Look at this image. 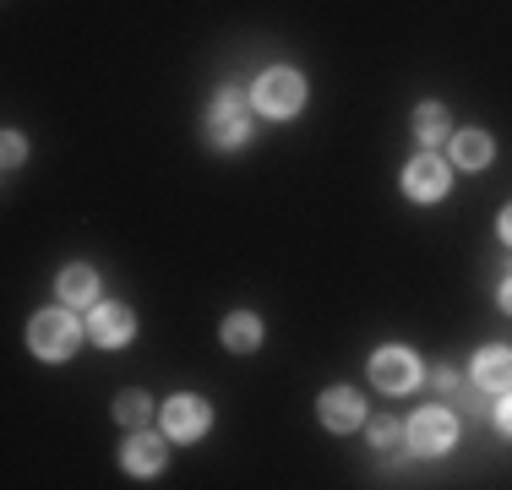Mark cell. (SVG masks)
Returning a JSON list of instances; mask_svg holds the SVG:
<instances>
[{
  "instance_id": "6da1fadb",
  "label": "cell",
  "mask_w": 512,
  "mask_h": 490,
  "mask_svg": "<svg viewBox=\"0 0 512 490\" xmlns=\"http://www.w3.org/2000/svg\"><path fill=\"white\" fill-rule=\"evenodd\" d=\"M207 142L213 147L251 142V93L240 88V82H229V88L213 98V109H207Z\"/></svg>"
},
{
  "instance_id": "7a4b0ae2",
  "label": "cell",
  "mask_w": 512,
  "mask_h": 490,
  "mask_svg": "<svg viewBox=\"0 0 512 490\" xmlns=\"http://www.w3.org/2000/svg\"><path fill=\"white\" fill-rule=\"evenodd\" d=\"M251 98H256V109H262V115L289 120L300 104H306V77H300V71H289V66H273V71H262V77H256Z\"/></svg>"
},
{
  "instance_id": "3957f363",
  "label": "cell",
  "mask_w": 512,
  "mask_h": 490,
  "mask_svg": "<svg viewBox=\"0 0 512 490\" xmlns=\"http://www.w3.org/2000/svg\"><path fill=\"white\" fill-rule=\"evenodd\" d=\"M77 322H71L66 311H44L28 322V349L39 354V360H66V354H77Z\"/></svg>"
},
{
  "instance_id": "277c9868",
  "label": "cell",
  "mask_w": 512,
  "mask_h": 490,
  "mask_svg": "<svg viewBox=\"0 0 512 490\" xmlns=\"http://www.w3.org/2000/svg\"><path fill=\"white\" fill-rule=\"evenodd\" d=\"M409 431V447L420 452V458H436V452H447L453 447V436H458V420L447 409H420L414 420L404 425Z\"/></svg>"
},
{
  "instance_id": "5b68a950",
  "label": "cell",
  "mask_w": 512,
  "mask_h": 490,
  "mask_svg": "<svg viewBox=\"0 0 512 490\" xmlns=\"http://www.w3.org/2000/svg\"><path fill=\"white\" fill-rule=\"evenodd\" d=\"M414 382H420V360L409 349H376V360H371L376 392H414Z\"/></svg>"
},
{
  "instance_id": "8992f818",
  "label": "cell",
  "mask_w": 512,
  "mask_h": 490,
  "mask_svg": "<svg viewBox=\"0 0 512 490\" xmlns=\"http://www.w3.org/2000/svg\"><path fill=\"white\" fill-rule=\"evenodd\" d=\"M207 425H213V409L202 398H169L164 403V436L197 441V436H207Z\"/></svg>"
},
{
  "instance_id": "52a82bcc",
  "label": "cell",
  "mask_w": 512,
  "mask_h": 490,
  "mask_svg": "<svg viewBox=\"0 0 512 490\" xmlns=\"http://www.w3.org/2000/svg\"><path fill=\"white\" fill-rule=\"evenodd\" d=\"M131 333H137V316H131L126 305H93L88 338L99 343V349H120V343H131Z\"/></svg>"
},
{
  "instance_id": "ba28073f",
  "label": "cell",
  "mask_w": 512,
  "mask_h": 490,
  "mask_svg": "<svg viewBox=\"0 0 512 490\" xmlns=\"http://www.w3.org/2000/svg\"><path fill=\"white\" fill-rule=\"evenodd\" d=\"M404 191L414 196V202H436V196L447 191V164L431 153V147H425V153L404 169Z\"/></svg>"
},
{
  "instance_id": "9c48e42d",
  "label": "cell",
  "mask_w": 512,
  "mask_h": 490,
  "mask_svg": "<svg viewBox=\"0 0 512 490\" xmlns=\"http://www.w3.org/2000/svg\"><path fill=\"white\" fill-rule=\"evenodd\" d=\"M316 414H322L327 431H355V425L365 420L360 392H349V387H327V392H322V403H316Z\"/></svg>"
},
{
  "instance_id": "30bf717a",
  "label": "cell",
  "mask_w": 512,
  "mask_h": 490,
  "mask_svg": "<svg viewBox=\"0 0 512 490\" xmlns=\"http://www.w3.org/2000/svg\"><path fill=\"white\" fill-rule=\"evenodd\" d=\"M120 463H126V474H137V480H153V474H164V441L137 431L120 447Z\"/></svg>"
},
{
  "instance_id": "8fae6325",
  "label": "cell",
  "mask_w": 512,
  "mask_h": 490,
  "mask_svg": "<svg viewBox=\"0 0 512 490\" xmlns=\"http://www.w3.org/2000/svg\"><path fill=\"white\" fill-rule=\"evenodd\" d=\"M474 382L491 387V392H507L512 387V349H502V343L480 349V360H474Z\"/></svg>"
},
{
  "instance_id": "7c38bea8",
  "label": "cell",
  "mask_w": 512,
  "mask_h": 490,
  "mask_svg": "<svg viewBox=\"0 0 512 490\" xmlns=\"http://www.w3.org/2000/svg\"><path fill=\"white\" fill-rule=\"evenodd\" d=\"M55 294H60V305H93V294H99V273L93 267H66V273L55 278Z\"/></svg>"
},
{
  "instance_id": "4fadbf2b",
  "label": "cell",
  "mask_w": 512,
  "mask_h": 490,
  "mask_svg": "<svg viewBox=\"0 0 512 490\" xmlns=\"http://www.w3.org/2000/svg\"><path fill=\"white\" fill-rule=\"evenodd\" d=\"M453 164L458 169H485L491 164V137L485 131H453Z\"/></svg>"
},
{
  "instance_id": "5bb4252c",
  "label": "cell",
  "mask_w": 512,
  "mask_h": 490,
  "mask_svg": "<svg viewBox=\"0 0 512 490\" xmlns=\"http://www.w3.org/2000/svg\"><path fill=\"white\" fill-rule=\"evenodd\" d=\"M256 343H262V322H256L251 311H235L224 322V349H235V354H251Z\"/></svg>"
},
{
  "instance_id": "9a60e30c",
  "label": "cell",
  "mask_w": 512,
  "mask_h": 490,
  "mask_svg": "<svg viewBox=\"0 0 512 490\" xmlns=\"http://www.w3.org/2000/svg\"><path fill=\"white\" fill-rule=\"evenodd\" d=\"M414 137H420L425 147H436L447 137V109L442 104H420L414 109Z\"/></svg>"
},
{
  "instance_id": "2e32d148",
  "label": "cell",
  "mask_w": 512,
  "mask_h": 490,
  "mask_svg": "<svg viewBox=\"0 0 512 490\" xmlns=\"http://www.w3.org/2000/svg\"><path fill=\"white\" fill-rule=\"evenodd\" d=\"M115 420L131 425V431H142V425L153 420V403L142 398V392H120V398H115Z\"/></svg>"
},
{
  "instance_id": "e0dca14e",
  "label": "cell",
  "mask_w": 512,
  "mask_h": 490,
  "mask_svg": "<svg viewBox=\"0 0 512 490\" xmlns=\"http://www.w3.org/2000/svg\"><path fill=\"white\" fill-rule=\"evenodd\" d=\"M371 441H376V447H393V441H398V425H393V420H376V425H371Z\"/></svg>"
},
{
  "instance_id": "ac0fdd59",
  "label": "cell",
  "mask_w": 512,
  "mask_h": 490,
  "mask_svg": "<svg viewBox=\"0 0 512 490\" xmlns=\"http://www.w3.org/2000/svg\"><path fill=\"white\" fill-rule=\"evenodd\" d=\"M496 425H502V436H512V387L502 392V403H496Z\"/></svg>"
},
{
  "instance_id": "d6986e66",
  "label": "cell",
  "mask_w": 512,
  "mask_h": 490,
  "mask_svg": "<svg viewBox=\"0 0 512 490\" xmlns=\"http://www.w3.org/2000/svg\"><path fill=\"white\" fill-rule=\"evenodd\" d=\"M22 153H28V147H22V137H17V131H6V169H17Z\"/></svg>"
},
{
  "instance_id": "ffe728a7",
  "label": "cell",
  "mask_w": 512,
  "mask_h": 490,
  "mask_svg": "<svg viewBox=\"0 0 512 490\" xmlns=\"http://www.w3.org/2000/svg\"><path fill=\"white\" fill-rule=\"evenodd\" d=\"M436 387H442V392H463V376L458 371H442V376H436Z\"/></svg>"
},
{
  "instance_id": "44dd1931",
  "label": "cell",
  "mask_w": 512,
  "mask_h": 490,
  "mask_svg": "<svg viewBox=\"0 0 512 490\" xmlns=\"http://www.w3.org/2000/svg\"><path fill=\"white\" fill-rule=\"evenodd\" d=\"M502 311L512 316V278H502Z\"/></svg>"
},
{
  "instance_id": "7402d4cb",
  "label": "cell",
  "mask_w": 512,
  "mask_h": 490,
  "mask_svg": "<svg viewBox=\"0 0 512 490\" xmlns=\"http://www.w3.org/2000/svg\"><path fill=\"white\" fill-rule=\"evenodd\" d=\"M496 229H502V240L512 245V207H507V213H502V224H496Z\"/></svg>"
}]
</instances>
